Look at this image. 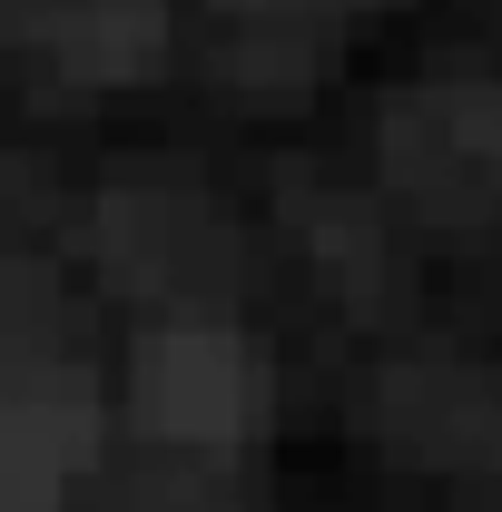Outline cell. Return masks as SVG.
Instances as JSON below:
<instances>
[{"instance_id":"6da1fadb","label":"cell","mask_w":502,"mask_h":512,"mask_svg":"<svg viewBox=\"0 0 502 512\" xmlns=\"http://www.w3.org/2000/svg\"><path fill=\"white\" fill-rule=\"evenodd\" d=\"M384 168L434 207L502 217V89H424L384 119Z\"/></svg>"},{"instance_id":"7a4b0ae2","label":"cell","mask_w":502,"mask_h":512,"mask_svg":"<svg viewBox=\"0 0 502 512\" xmlns=\"http://www.w3.org/2000/svg\"><path fill=\"white\" fill-rule=\"evenodd\" d=\"M138 404L178 444H237L266 414V365H256L247 335H168V345H148Z\"/></svg>"},{"instance_id":"3957f363","label":"cell","mask_w":502,"mask_h":512,"mask_svg":"<svg viewBox=\"0 0 502 512\" xmlns=\"http://www.w3.org/2000/svg\"><path fill=\"white\" fill-rule=\"evenodd\" d=\"M0 20L20 50H40L69 79H138L158 60L168 0H0Z\"/></svg>"},{"instance_id":"277c9868","label":"cell","mask_w":502,"mask_h":512,"mask_svg":"<svg viewBox=\"0 0 502 512\" xmlns=\"http://www.w3.org/2000/svg\"><path fill=\"white\" fill-rule=\"evenodd\" d=\"M79 463H89V394L10 384L0 394V512H50Z\"/></svg>"}]
</instances>
